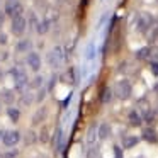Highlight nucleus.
<instances>
[{"mask_svg": "<svg viewBox=\"0 0 158 158\" xmlns=\"http://www.w3.org/2000/svg\"><path fill=\"white\" fill-rule=\"evenodd\" d=\"M5 14L12 15V19L21 17L22 5L19 4V0H7V4H5Z\"/></svg>", "mask_w": 158, "mask_h": 158, "instance_id": "nucleus-1", "label": "nucleus"}, {"mask_svg": "<svg viewBox=\"0 0 158 158\" xmlns=\"http://www.w3.org/2000/svg\"><path fill=\"white\" fill-rule=\"evenodd\" d=\"M114 92H116V95L119 97V99H127V97L131 95V83L127 82V80H121V82L116 83Z\"/></svg>", "mask_w": 158, "mask_h": 158, "instance_id": "nucleus-2", "label": "nucleus"}, {"mask_svg": "<svg viewBox=\"0 0 158 158\" xmlns=\"http://www.w3.org/2000/svg\"><path fill=\"white\" fill-rule=\"evenodd\" d=\"M10 73H12V77H14L15 87H17L19 90H22L26 85H27V75H26L24 70H21V68H14Z\"/></svg>", "mask_w": 158, "mask_h": 158, "instance_id": "nucleus-3", "label": "nucleus"}, {"mask_svg": "<svg viewBox=\"0 0 158 158\" xmlns=\"http://www.w3.org/2000/svg\"><path fill=\"white\" fill-rule=\"evenodd\" d=\"M26 26H27V22H26V19L22 17H15V19H12V27H10V31H12V34L14 36H22L24 34V31H26Z\"/></svg>", "mask_w": 158, "mask_h": 158, "instance_id": "nucleus-4", "label": "nucleus"}, {"mask_svg": "<svg viewBox=\"0 0 158 158\" xmlns=\"http://www.w3.org/2000/svg\"><path fill=\"white\" fill-rule=\"evenodd\" d=\"M2 141H4L5 146H15L21 141V133L19 131H5V136Z\"/></svg>", "mask_w": 158, "mask_h": 158, "instance_id": "nucleus-5", "label": "nucleus"}, {"mask_svg": "<svg viewBox=\"0 0 158 158\" xmlns=\"http://www.w3.org/2000/svg\"><path fill=\"white\" fill-rule=\"evenodd\" d=\"M63 61V55H61V48L60 46H56L55 49L51 51V55H49V63H51L55 68H58L60 65H61Z\"/></svg>", "mask_w": 158, "mask_h": 158, "instance_id": "nucleus-6", "label": "nucleus"}, {"mask_svg": "<svg viewBox=\"0 0 158 158\" xmlns=\"http://www.w3.org/2000/svg\"><path fill=\"white\" fill-rule=\"evenodd\" d=\"M27 65L31 66V70L38 72V70L41 68V58H39V55H36V53H29L27 55Z\"/></svg>", "mask_w": 158, "mask_h": 158, "instance_id": "nucleus-7", "label": "nucleus"}, {"mask_svg": "<svg viewBox=\"0 0 158 158\" xmlns=\"http://www.w3.org/2000/svg\"><path fill=\"white\" fill-rule=\"evenodd\" d=\"M151 24V17L148 14H141L139 15V21H138V29H139L141 32H146V29L150 27Z\"/></svg>", "mask_w": 158, "mask_h": 158, "instance_id": "nucleus-8", "label": "nucleus"}, {"mask_svg": "<svg viewBox=\"0 0 158 158\" xmlns=\"http://www.w3.org/2000/svg\"><path fill=\"white\" fill-rule=\"evenodd\" d=\"M95 138H99V127L94 124V126L89 127V133H87V143L94 144V143H95Z\"/></svg>", "mask_w": 158, "mask_h": 158, "instance_id": "nucleus-9", "label": "nucleus"}, {"mask_svg": "<svg viewBox=\"0 0 158 158\" xmlns=\"http://www.w3.org/2000/svg\"><path fill=\"white\" fill-rule=\"evenodd\" d=\"M109 133H110V127H109V124H100L99 126V139H106L107 136H109Z\"/></svg>", "mask_w": 158, "mask_h": 158, "instance_id": "nucleus-10", "label": "nucleus"}, {"mask_svg": "<svg viewBox=\"0 0 158 158\" xmlns=\"http://www.w3.org/2000/svg\"><path fill=\"white\" fill-rule=\"evenodd\" d=\"M129 123L133 124V126H139V124H141V116H139V112H136V110H131V112H129Z\"/></svg>", "mask_w": 158, "mask_h": 158, "instance_id": "nucleus-11", "label": "nucleus"}, {"mask_svg": "<svg viewBox=\"0 0 158 158\" xmlns=\"http://www.w3.org/2000/svg\"><path fill=\"white\" fill-rule=\"evenodd\" d=\"M143 138H144L146 141H150V143H155V141L158 139V138H156V133H155L153 129H144V131H143Z\"/></svg>", "mask_w": 158, "mask_h": 158, "instance_id": "nucleus-12", "label": "nucleus"}, {"mask_svg": "<svg viewBox=\"0 0 158 158\" xmlns=\"http://www.w3.org/2000/svg\"><path fill=\"white\" fill-rule=\"evenodd\" d=\"M110 99H112V90L109 89V87H106V89L102 90V95H100V100H102L104 104L110 102Z\"/></svg>", "mask_w": 158, "mask_h": 158, "instance_id": "nucleus-13", "label": "nucleus"}, {"mask_svg": "<svg viewBox=\"0 0 158 158\" xmlns=\"http://www.w3.org/2000/svg\"><path fill=\"white\" fill-rule=\"evenodd\" d=\"M136 143H138V138H136V136H127V138H124L123 146H124V148H131V146H134Z\"/></svg>", "mask_w": 158, "mask_h": 158, "instance_id": "nucleus-14", "label": "nucleus"}, {"mask_svg": "<svg viewBox=\"0 0 158 158\" xmlns=\"http://www.w3.org/2000/svg\"><path fill=\"white\" fill-rule=\"evenodd\" d=\"M44 117H46V109H44V107H41V109L36 112V116H34V119H32V123H34V124H39V121H43Z\"/></svg>", "mask_w": 158, "mask_h": 158, "instance_id": "nucleus-15", "label": "nucleus"}, {"mask_svg": "<svg viewBox=\"0 0 158 158\" xmlns=\"http://www.w3.org/2000/svg\"><path fill=\"white\" fill-rule=\"evenodd\" d=\"M150 51H151L150 48H141L139 51L136 53V58H138V60H144L148 55H150Z\"/></svg>", "mask_w": 158, "mask_h": 158, "instance_id": "nucleus-16", "label": "nucleus"}, {"mask_svg": "<svg viewBox=\"0 0 158 158\" xmlns=\"http://www.w3.org/2000/svg\"><path fill=\"white\" fill-rule=\"evenodd\" d=\"M7 114H9V117H10L12 121H17V119H19V110L14 109V107H9V109H7Z\"/></svg>", "mask_w": 158, "mask_h": 158, "instance_id": "nucleus-17", "label": "nucleus"}, {"mask_svg": "<svg viewBox=\"0 0 158 158\" xmlns=\"http://www.w3.org/2000/svg\"><path fill=\"white\" fill-rule=\"evenodd\" d=\"M29 48H31V43H29V41H21V43H19V46H17L19 51H27Z\"/></svg>", "mask_w": 158, "mask_h": 158, "instance_id": "nucleus-18", "label": "nucleus"}, {"mask_svg": "<svg viewBox=\"0 0 158 158\" xmlns=\"http://www.w3.org/2000/svg\"><path fill=\"white\" fill-rule=\"evenodd\" d=\"M66 80H68L70 83H75V82H77V78H75V70H73V68L68 70V73H66Z\"/></svg>", "mask_w": 158, "mask_h": 158, "instance_id": "nucleus-19", "label": "nucleus"}, {"mask_svg": "<svg viewBox=\"0 0 158 158\" xmlns=\"http://www.w3.org/2000/svg\"><path fill=\"white\" fill-rule=\"evenodd\" d=\"M60 139H61V131H60V129H56L55 139H53V146H55V148H60Z\"/></svg>", "mask_w": 158, "mask_h": 158, "instance_id": "nucleus-20", "label": "nucleus"}, {"mask_svg": "<svg viewBox=\"0 0 158 158\" xmlns=\"http://www.w3.org/2000/svg\"><path fill=\"white\" fill-rule=\"evenodd\" d=\"M48 26H49V22H48V21H44L43 24H39V27H38V32H39V34H44V32L48 31Z\"/></svg>", "mask_w": 158, "mask_h": 158, "instance_id": "nucleus-21", "label": "nucleus"}, {"mask_svg": "<svg viewBox=\"0 0 158 158\" xmlns=\"http://www.w3.org/2000/svg\"><path fill=\"white\" fill-rule=\"evenodd\" d=\"M150 56H151V60H153V63H158V48H153L150 51Z\"/></svg>", "mask_w": 158, "mask_h": 158, "instance_id": "nucleus-22", "label": "nucleus"}, {"mask_svg": "<svg viewBox=\"0 0 158 158\" xmlns=\"http://www.w3.org/2000/svg\"><path fill=\"white\" fill-rule=\"evenodd\" d=\"M39 139L44 143V141H48V129L46 127H43V131H41V134H39Z\"/></svg>", "mask_w": 158, "mask_h": 158, "instance_id": "nucleus-23", "label": "nucleus"}, {"mask_svg": "<svg viewBox=\"0 0 158 158\" xmlns=\"http://www.w3.org/2000/svg\"><path fill=\"white\" fill-rule=\"evenodd\" d=\"M26 143H27V144L34 143V133H32V131H29V133L26 134Z\"/></svg>", "mask_w": 158, "mask_h": 158, "instance_id": "nucleus-24", "label": "nucleus"}, {"mask_svg": "<svg viewBox=\"0 0 158 158\" xmlns=\"http://www.w3.org/2000/svg\"><path fill=\"white\" fill-rule=\"evenodd\" d=\"M43 85V77H36L34 82H32V87H41Z\"/></svg>", "mask_w": 158, "mask_h": 158, "instance_id": "nucleus-25", "label": "nucleus"}, {"mask_svg": "<svg viewBox=\"0 0 158 158\" xmlns=\"http://www.w3.org/2000/svg\"><path fill=\"white\" fill-rule=\"evenodd\" d=\"M151 73L158 77V63H151Z\"/></svg>", "mask_w": 158, "mask_h": 158, "instance_id": "nucleus-26", "label": "nucleus"}, {"mask_svg": "<svg viewBox=\"0 0 158 158\" xmlns=\"http://www.w3.org/2000/svg\"><path fill=\"white\" fill-rule=\"evenodd\" d=\"M31 102H32V99L29 97V94H27V97H24V99H22V104H27V106H29Z\"/></svg>", "mask_w": 158, "mask_h": 158, "instance_id": "nucleus-27", "label": "nucleus"}, {"mask_svg": "<svg viewBox=\"0 0 158 158\" xmlns=\"http://www.w3.org/2000/svg\"><path fill=\"white\" fill-rule=\"evenodd\" d=\"M7 43V36L5 34H0V44H5Z\"/></svg>", "mask_w": 158, "mask_h": 158, "instance_id": "nucleus-28", "label": "nucleus"}, {"mask_svg": "<svg viewBox=\"0 0 158 158\" xmlns=\"http://www.w3.org/2000/svg\"><path fill=\"white\" fill-rule=\"evenodd\" d=\"M4 136H5V131L0 129V139H4Z\"/></svg>", "mask_w": 158, "mask_h": 158, "instance_id": "nucleus-29", "label": "nucleus"}, {"mask_svg": "<svg viewBox=\"0 0 158 158\" xmlns=\"http://www.w3.org/2000/svg\"><path fill=\"white\" fill-rule=\"evenodd\" d=\"M116 156H117V158H121V151H119V148H116Z\"/></svg>", "mask_w": 158, "mask_h": 158, "instance_id": "nucleus-30", "label": "nucleus"}, {"mask_svg": "<svg viewBox=\"0 0 158 158\" xmlns=\"http://www.w3.org/2000/svg\"><path fill=\"white\" fill-rule=\"evenodd\" d=\"M2 24H4V15L0 14V27H2Z\"/></svg>", "mask_w": 158, "mask_h": 158, "instance_id": "nucleus-31", "label": "nucleus"}, {"mask_svg": "<svg viewBox=\"0 0 158 158\" xmlns=\"http://www.w3.org/2000/svg\"><path fill=\"white\" fill-rule=\"evenodd\" d=\"M0 158H4V155H2V153H0Z\"/></svg>", "mask_w": 158, "mask_h": 158, "instance_id": "nucleus-32", "label": "nucleus"}]
</instances>
